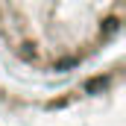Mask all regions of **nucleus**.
Here are the masks:
<instances>
[{
    "instance_id": "f257e3e1",
    "label": "nucleus",
    "mask_w": 126,
    "mask_h": 126,
    "mask_svg": "<svg viewBox=\"0 0 126 126\" xmlns=\"http://www.w3.org/2000/svg\"><path fill=\"white\" fill-rule=\"evenodd\" d=\"M123 0H0V64L53 82L120 50Z\"/></svg>"
},
{
    "instance_id": "f03ea898",
    "label": "nucleus",
    "mask_w": 126,
    "mask_h": 126,
    "mask_svg": "<svg viewBox=\"0 0 126 126\" xmlns=\"http://www.w3.org/2000/svg\"><path fill=\"white\" fill-rule=\"evenodd\" d=\"M0 126H126L123 50L53 82L24 79L0 64Z\"/></svg>"
}]
</instances>
